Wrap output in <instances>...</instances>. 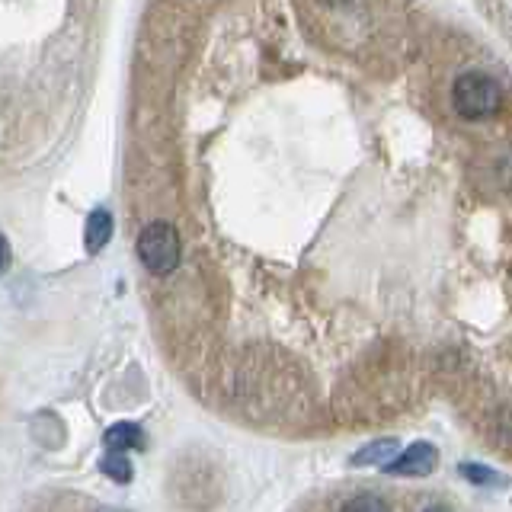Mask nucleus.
Masks as SVG:
<instances>
[{
    "instance_id": "9",
    "label": "nucleus",
    "mask_w": 512,
    "mask_h": 512,
    "mask_svg": "<svg viewBox=\"0 0 512 512\" xmlns=\"http://www.w3.org/2000/svg\"><path fill=\"white\" fill-rule=\"evenodd\" d=\"M461 471H464V474H471L474 484H496V477H493L487 468H474V464H464Z\"/></svg>"
},
{
    "instance_id": "6",
    "label": "nucleus",
    "mask_w": 512,
    "mask_h": 512,
    "mask_svg": "<svg viewBox=\"0 0 512 512\" xmlns=\"http://www.w3.org/2000/svg\"><path fill=\"white\" fill-rule=\"evenodd\" d=\"M336 512H391V503L378 493H352Z\"/></svg>"
},
{
    "instance_id": "11",
    "label": "nucleus",
    "mask_w": 512,
    "mask_h": 512,
    "mask_svg": "<svg viewBox=\"0 0 512 512\" xmlns=\"http://www.w3.org/2000/svg\"><path fill=\"white\" fill-rule=\"evenodd\" d=\"M423 512H448V509H445V506H426Z\"/></svg>"
},
{
    "instance_id": "10",
    "label": "nucleus",
    "mask_w": 512,
    "mask_h": 512,
    "mask_svg": "<svg viewBox=\"0 0 512 512\" xmlns=\"http://www.w3.org/2000/svg\"><path fill=\"white\" fill-rule=\"evenodd\" d=\"M4 269H10V240H4Z\"/></svg>"
},
{
    "instance_id": "3",
    "label": "nucleus",
    "mask_w": 512,
    "mask_h": 512,
    "mask_svg": "<svg viewBox=\"0 0 512 512\" xmlns=\"http://www.w3.org/2000/svg\"><path fill=\"white\" fill-rule=\"evenodd\" d=\"M436 464H439L436 448H432L429 442H416V445L407 448V452H400L394 461L384 464V471L400 474V477H423V474L436 471Z\"/></svg>"
},
{
    "instance_id": "4",
    "label": "nucleus",
    "mask_w": 512,
    "mask_h": 512,
    "mask_svg": "<svg viewBox=\"0 0 512 512\" xmlns=\"http://www.w3.org/2000/svg\"><path fill=\"white\" fill-rule=\"evenodd\" d=\"M112 237V215L106 208H96V212L87 218V228H84V244L90 253H100Z\"/></svg>"
},
{
    "instance_id": "7",
    "label": "nucleus",
    "mask_w": 512,
    "mask_h": 512,
    "mask_svg": "<svg viewBox=\"0 0 512 512\" xmlns=\"http://www.w3.org/2000/svg\"><path fill=\"white\" fill-rule=\"evenodd\" d=\"M100 471L116 480V484H128V480H132V464H128V458L122 452H109L100 461Z\"/></svg>"
},
{
    "instance_id": "2",
    "label": "nucleus",
    "mask_w": 512,
    "mask_h": 512,
    "mask_svg": "<svg viewBox=\"0 0 512 512\" xmlns=\"http://www.w3.org/2000/svg\"><path fill=\"white\" fill-rule=\"evenodd\" d=\"M180 234L170 221H151L144 224L138 234V260L144 263V269L154 272V276H167L176 266H180Z\"/></svg>"
},
{
    "instance_id": "5",
    "label": "nucleus",
    "mask_w": 512,
    "mask_h": 512,
    "mask_svg": "<svg viewBox=\"0 0 512 512\" xmlns=\"http://www.w3.org/2000/svg\"><path fill=\"white\" fill-rule=\"evenodd\" d=\"M144 439H141V429L135 423H116L106 429V448L109 452H132V448H141Z\"/></svg>"
},
{
    "instance_id": "8",
    "label": "nucleus",
    "mask_w": 512,
    "mask_h": 512,
    "mask_svg": "<svg viewBox=\"0 0 512 512\" xmlns=\"http://www.w3.org/2000/svg\"><path fill=\"white\" fill-rule=\"evenodd\" d=\"M394 452H397V442H394V439L372 442V445L365 448L362 455H356V458H352V464H359V468H362V464H384V461H388V458H391Z\"/></svg>"
},
{
    "instance_id": "1",
    "label": "nucleus",
    "mask_w": 512,
    "mask_h": 512,
    "mask_svg": "<svg viewBox=\"0 0 512 512\" xmlns=\"http://www.w3.org/2000/svg\"><path fill=\"white\" fill-rule=\"evenodd\" d=\"M452 106L464 119H490L503 106L500 84L484 71H464L452 87Z\"/></svg>"
}]
</instances>
